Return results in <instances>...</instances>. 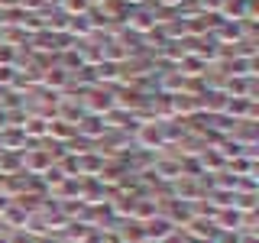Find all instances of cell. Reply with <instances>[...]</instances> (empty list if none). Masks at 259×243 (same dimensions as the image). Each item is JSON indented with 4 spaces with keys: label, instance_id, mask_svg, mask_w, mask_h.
Returning <instances> with one entry per match:
<instances>
[{
    "label": "cell",
    "instance_id": "1",
    "mask_svg": "<svg viewBox=\"0 0 259 243\" xmlns=\"http://www.w3.org/2000/svg\"><path fill=\"white\" fill-rule=\"evenodd\" d=\"M143 243H152V240H143ZM156 243H159V240H156Z\"/></svg>",
    "mask_w": 259,
    "mask_h": 243
}]
</instances>
